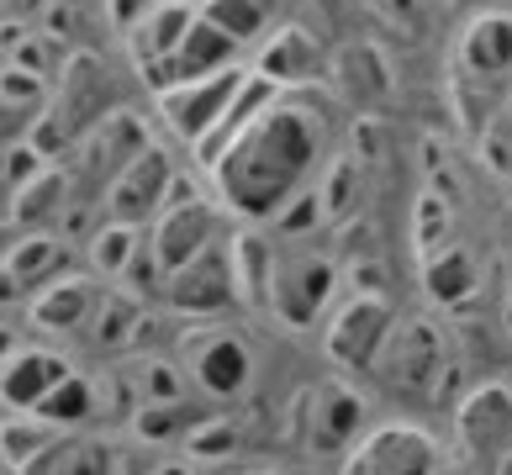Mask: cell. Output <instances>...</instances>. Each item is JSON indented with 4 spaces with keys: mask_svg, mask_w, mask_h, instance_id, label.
<instances>
[{
    "mask_svg": "<svg viewBox=\"0 0 512 475\" xmlns=\"http://www.w3.org/2000/svg\"><path fill=\"white\" fill-rule=\"evenodd\" d=\"M16 349H22V344H16V333H11V328H0V359H11Z\"/></svg>",
    "mask_w": 512,
    "mask_h": 475,
    "instance_id": "484cf974",
    "label": "cell"
},
{
    "mask_svg": "<svg viewBox=\"0 0 512 475\" xmlns=\"http://www.w3.org/2000/svg\"><path fill=\"white\" fill-rule=\"evenodd\" d=\"M454 433L460 449L476 460H507L512 454V386H476L454 407Z\"/></svg>",
    "mask_w": 512,
    "mask_h": 475,
    "instance_id": "8fae6325",
    "label": "cell"
},
{
    "mask_svg": "<svg viewBox=\"0 0 512 475\" xmlns=\"http://www.w3.org/2000/svg\"><path fill=\"white\" fill-rule=\"evenodd\" d=\"M180 6H196V11H201V6H206V0H180Z\"/></svg>",
    "mask_w": 512,
    "mask_h": 475,
    "instance_id": "83f0119b",
    "label": "cell"
},
{
    "mask_svg": "<svg viewBox=\"0 0 512 475\" xmlns=\"http://www.w3.org/2000/svg\"><path fill=\"white\" fill-rule=\"evenodd\" d=\"M481 285V264L470 259V249H454V243H444V249L423 254V291L433 301H444V307H460V301L476 296Z\"/></svg>",
    "mask_w": 512,
    "mask_h": 475,
    "instance_id": "ffe728a7",
    "label": "cell"
},
{
    "mask_svg": "<svg viewBox=\"0 0 512 475\" xmlns=\"http://www.w3.org/2000/svg\"><path fill=\"white\" fill-rule=\"evenodd\" d=\"M254 69L264 74V80H275L280 90H307L328 74V53H322V43L307 27H275L270 37H264Z\"/></svg>",
    "mask_w": 512,
    "mask_h": 475,
    "instance_id": "9a60e30c",
    "label": "cell"
},
{
    "mask_svg": "<svg viewBox=\"0 0 512 475\" xmlns=\"http://www.w3.org/2000/svg\"><path fill=\"white\" fill-rule=\"evenodd\" d=\"M69 375L74 370H69L64 354H53V349H16L11 359H0V402L16 407V412H32Z\"/></svg>",
    "mask_w": 512,
    "mask_h": 475,
    "instance_id": "2e32d148",
    "label": "cell"
},
{
    "mask_svg": "<svg viewBox=\"0 0 512 475\" xmlns=\"http://www.w3.org/2000/svg\"><path fill=\"white\" fill-rule=\"evenodd\" d=\"M222 243V227H217V212L212 201H201L185 180L169 185V201L164 212L154 217V227H148V254L159 259V270H180V264L201 259L206 249H217Z\"/></svg>",
    "mask_w": 512,
    "mask_h": 475,
    "instance_id": "5b68a950",
    "label": "cell"
},
{
    "mask_svg": "<svg viewBox=\"0 0 512 475\" xmlns=\"http://www.w3.org/2000/svg\"><path fill=\"white\" fill-rule=\"evenodd\" d=\"M185 460H201V465H212V460H233V454L243 449V423L233 412H206L201 423L185 433Z\"/></svg>",
    "mask_w": 512,
    "mask_h": 475,
    "instance_id": "7402d4cb",
    "label": "cell"
},
{
    "mask_svg": "<svg viewBox=\"0 0 512 475\" xmlns=\"http://www.w3.org/2000/svg\"><path fill=\"white\" fill-rule=\"evenodd\" d=\"M507 328H512V301H507Z\"/></svg>",
    "mask_w": 512,
    "mask_h": 475,
    "instance_id": "f1b7e54d",
    "label": "cell"
},
{
    "mask_svg": "<svg viewBox=\"0 0 512 475\" xmlns=\"http://www.w3.org/2000/svg\"><path fill=\"white\" fill-rule=\"evenodd\" d=\"M180 365L191 375L196 396L206 402H238L243 391L254 386V344L249 333L227 328V322H196L191 333L180 338Z\"/></svg>",
    "mask_w": 512,
    "mask_h": 475,
    "instance_id": "7a4b0ae2",
    "label": "cell"
},
{
    "mask_svg": "<svg viewBox=\"0 0 512 475\" xmlns=\"http://www.w3.org/2000/svg\"><path fill=\"white\" fill-rule=\"evenodd\" d=\"M460 64L476 80H497L512 69V16H481L460 37Z\"/></svg>",
    "mask_w": 512,
    "mask_h": 475,
    "instance_id": "d6986e66",
    "label": "cell"
},
{
    "mask_svg": "<svg viewBox=\"0 0 512 475\" xmlns=\"http://www.w3.org/2000/svg\"><path fill=\"white\" fill-rule=\"evenodd\" d=\"M359 439H365V396L349 391L344 380H322V386H312L307 449L312 454H349Z\"/></svg>",
    "mask_w": 512,
    "mask_h": 475,
    "instance_id": "7c38bea8",
    "label": "cell"
},
{
    "mask_svg": "<svg viewBox=\"0 0 512 475\" xmlns=\"http://www.w3.org/2000/svg\"><path fill=\"white\" fill-rule=\"evenodd\" d=\"M444 470L449 460L439 439L412 423L365 428V439L344 454V475H444Z\"/></svg>",
    "mask_w": 512,
    "mask_h": 475,
    "instance_id": "8992f818",
    "label": "cell"
},
{
    "mask_svg": "<svg viewBox=\"0 0 512 475\" xmlns=\"http://www.w3.org/2000/svg\"><path fill=\"white\" fill-rule=\"evenodd\" d=\"M201 16L243 48V43H259L264 27H270V0H206Z\"/></svg>",
    "mask_w": 512,
    "mask_h": 475,
    "instance_id": "603a6c76",
    "label": "cell"
},
{
    "mask_svg": "<svg viewBox=\"0 0 512 475\" xmlns=\"http://www.w3.org/2000/svg\"><path fill=\"white\" fill-rule=\"evenodd\" d=\"M196 6H180V0H154L138 22H132V53H138L143 74H154L169 53L185 43V32L196 27Z\"/></svg>",
    "mask_w": 512,
    "mask_h": 475,
    "instance_id": "e0dca14e",
    "label": "cell"
},
{
    "mask_svg": "<svg viewBox=\"0 0 512 475\" xmlns=\"http://www.w3.org/2000/svg\"><path fill=\"white\" fill-rule=\"evenodd\" d=\"M233 238H222L217 249H206L201 259L180 264V270L164 275V291L159 301L180 317H196V322H212L222 312L238 307V280H233Z\"/></svg>",
    "mask_w": 512,
    "mask_h": 475,
    "instance_id": "52a82bcc",
    "label": "cell"
},
{
    "mask_svg": "<svg viewBox=\"0 0 512 475\" xmlns=\"http://www.w3.org/2000/svg\"><path fill=\"white\" fill-rule=\"evenodd\" d=\"M391 6H396V11H412V0H391Z\"/></svg>",
    "mask_w": 512,
    "mask_h": 475,
    "instance_id": "4316f807",
    "label": "cell"
},
{
    "mask_svg": "<svg viewBox=\"0 0 512 475\" xmlns=\"http://www.w3.org/2000/svg\"><path fill=\"white\" fill-rule=\"evenodd\" d=\"M48 117V90L43 74H32L22 64L0 69V138H22Z\"/></svg>",
    "mask_w": 512,
    "mask_h": 475,
    "instance_id": "ac0fdd59",
    "label": "cell"
},
{
    "mask_svg": "<svg viewBox=\"0 0 512 475\" xmlns=\"http://www.w3.org/2000/svg\"><path fill=\"white\" fill-rule=\"evenodd\" d=\"M169 185H175V175H169L164 148L148 143L143 154L132 159L117 180H111V190L101 196V206H106V217H111V222H132V227H143V222H154V217L164 212Z\"/></svg>",
    "mask_w": 512,
    "mask_h": 475,
    "instance_id": "30bf717a",
    "label": "cell"
},
{
    "mask_svg": "<svg viewBox=\"0 0 512 475\" xmlns=\"http://www.w3.org/2000/svg\"><path fill=\"white\" fill-rule=\"evenodd\" d=\"M412 238H417V254H433L449 243V212H444V196L423 190L417 196V222H412Z\"/></svg>",
    "mask_w": 512,
    "mask_h": 475,
    "instance_id": "d4e9b609",
    "label": "cell"
},
{
    "mask_svg": "<svg viewBox=\"0 0 512 475\" xmlns=\"http://www.w3.org/2000/svg\"><path fill=\"white\" fill-rule=\"evenodd\" d=\"M333 291H338V264L317 249H280L275 243V275H270V312L286 322V328H317L333 307Z\"/></svg>",
    "mask_w": 512,
    "mask_h": 475,
    "instance_id": "277c9868",
    "label": "cell"
},
{
    "mask_svg": "<svg viewBox=\"0 0 512 475\" xmlns=\"http://www.w3.org/2000/svg\"><path fill=\"white\" fill-rule=\"evenodd\" d=\"M254 475H270V470H254Z\"/></svg>",
    "mask_w": 512,
    "mask_h": 475,
    "instance_id": "f546056e",
    "label": "cell"
},
{
    "mask_svg": "<svg viewBox=\"0 0 512 475\" xmlns=\"http://www.w3.org/2000/svg\"><path fill=\"white\" fill-rule=\"evenodd\" d=\"M243 80H249V69L233 64V69H222V74H206V80H185V85L159 90L164 122L175 127L185 143H201L206 132L222 122V111L233 106V95L243 90Z\"/></svg>",
    "mask_w": 512,
    "mask_h": 475,
    "instance_id": "9c48e42d",
    "label": "cell"
},
{
    "mask_svg": "<svg viewBox=\"0 0 512 475\" xmlns=\"http://www.w3.org/2000/svg\"><path fill=\"white\" fill-rule=\"evenodd\" d=\"M391 328H396L391 301L381 291H359L322 322V349H328V359L344 370H370Z\"/></svg>",
    "mask_w": 512,
    "mask_h": 475,
    "instance_id": "ba28073f",
    "label": "cell"
},
{
    "mask_svg": "<svg viewBox=\"0 0 512 475\" xmlns=\"http://www.w3.org/2000/svg\"><path fill=\"white\" fill-rule=\"evenodd\" d=\"M143 243H148L143 227H132V222H106L101 233L90 238V270H96L101 280H127L132 259L143 254Z\"/></svg>",
    "mask_w": 512,
    "mask_h": 475,
    "instance_id": "44dd1931",
    "label": "cell"
},
{
    "mask_svg": "<svg viewBox=\"0 0 512 475\" xmlns=\"http://www.w3.org/2000/svg\"><path fill=\"white\" fill-rule=\"evenodd\" d=\"M328 154V117L317 106H301L291 90H280L270 111L238 132L212 164V180L233 212L270 222L307 190V175Z\"/></svg>",
    "mask_w": 512,
    "mask_h": 475,
    "instance_id": "6da1fadb",
    "label": "cell"
},
{
    "mask_svg": "<svg viewBox=\"0 0 512 475\" xmlns=\"http://www.w3.org/2000/svg\"><path fill=\"white\" fill-rule=\"evenodd\" d=\"M354 190H359V159H338V164H328V175H322V185H317L328 222H333V217H344L349 206H354Z\"/></svg>",
    "mask_w": 512,
    "mask_h": 475,
    "instance_id": "cb8c5ba5",
    "label": "cell"
},
{
    "mask_svg": "<svg viewBox=\"0 0 512 475\" xmlns=\"http://www.w3.org/2000/svg\"><path fill=\"white\" fill-rule=\"evenodd\" d=\"M101 285L96 275H59V280H48L43 291H37L27 301V317H32V328H43V333H85L90 328V317H96L101 307Z\"/></svg>",
    "mask_w": 512,
    "mask_h": 475,
    "instance_id": "4fadbf2b",
    "label": "cell"
},
{
    "mask_svg": "<svg viewBox=\"0 0 512 475\" xmlns=\"http://www.w3.org/2000/svg\"><path fill=\"white\" fill-rule=\"evenodd\" d=\"M370 375L396 396H439V380L449 375L444 333L428 317H396V328L386 333L381 354H375Z\"/></svg>",
    "mask_w": 512,
    "mask_h": 475,
    "instance_id": "3957f363",
    "label": "cell"
},
{
    "mask_svg": "<svg viewBox=\"0 0 512 475\" xmlns=\"http://www.w3.org/2000/svg\"><path fill=\"white\" fill-rule=\"evenodd\" d=\"M238 43L227 37L222 27H212L206 16H196V27L185 32V43L169 53V59L148 74L159 90H169V85H185V80H206V74H222V69H233L238 64Z\"/></svg>",
    "mask_w": 512,
    "mask_h": 475,
    "instance_id": "5bb4252c",
    "label": "cell"
}]
</instances>
